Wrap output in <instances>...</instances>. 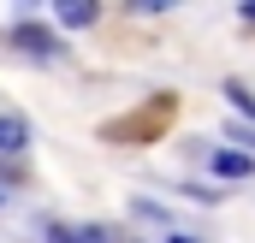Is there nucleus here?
Segmentation results:
<instances>
[{
    "mask_svg": "<svg viewBox=\"0 0 255 243\" xmlns=\"http://www.w3.org/2000/svg\"><path fill=\"white\" fill-rule=\"evenodd\" d=\"M12 42H18L24 54H42V60H54V54H60V36H54V30H42V24H18V30H12Z\"/></svg>",
    "mask_w": 255,
    "mask_h": 243,
    "instance_id": "obj_1",
    "label": "nucleus"
},
{
    "mask_svg": "<svg viewBox=\"0 0 255 243\" xmlns=\"http://www.w3.org/2000/svg\"><path fill=\"white\" fill-rule=\"evenodd\" d=\"M54 18H60L65 30H83V24H95V0H60Z\"/></svg>",
    "mask_w": 255,
    "mask_h": 243,
    "instance_id": "obj_2",
    "label": "nucleus"
},
{
    "mask_svg": "<svg viewBox=\"0 0 255 243\" xmlns=\"http://www.w3.org/2000/svg\"><path fill=\"white\" fill-rule=\"evenodd\" d=\"M30 142V124L18 119V113H0V154H18Z\"/></svg>",
    "mask_w": 255,
    "mask_h": 243,
    "instance_id": "obj_3",
    "label": "nucleus"
},
{
    "mask_svg": "<svg viewBox=\"0 0 255 243\" xmlns=\"http://www.w3.org/2000/svg\"><path fill=\"white\" fill-rule=\"evenodd\" d=\"M48 243H107V232L101 226H77V232L71 226H48Z\"/></svg>",
    "mask_w": 255,
    "mask_h": 243,
    "instance_id": "obj_4",
    "label": "nucleus"
},
{
    "mask_svg": "<svg viewBox=\"0 0 255 243\" xmlns=\"http://www.w3.org/2000/svg\"><path fill=\"white\" fill-rule=\"evenodd\" d=\"M250 154H238V148H220V154H214V172H226V178H250Z\"/></svg>",
    "mask_w": 255,
    "mask_h": 243,
    "instance_id": "obj_5",
    "label": "nucleus"
},
{
    "mask_svg": "<svg viewBox=\"0 0 255 243\" xmlns=\"http://www.w3.org/2000/svg\"><path fill=\"white\" fill-rule=\"evenodd\" d=\"M244 24H255V6H244Z\"/></svg>",
    "mask_w": 255,
    "mask_h": 243,
    "instance_id": "obj_6",
    "label": "nucleus"
},
{
    "mask_svg": "<svg viewBox=\"0 0 255 243\" xmlns=\"http://www.w3.org/2000/svg\"><path fill=\"white\" fill-rule=\"evenodd\" d=\"M172 243H196V238H184V232H178V238H172Z\"/></svg>",
    "mask_w": 255,
    "mask_h": 243,
    "instance_id": "obj_7",
    "label": "nucleus"
},
{
    "mask_svg": "<svg viewBox=\"0 0 255 243\" xmlns=\"http://www.w3.org/2000/svg\"><path fill=\"white\" fill-rule=\"evenodd\" d=\"M244 142H255V130H250V136H244Z\"/></svg>",
    "mask_w": 255,
    "mask_h": 243,
    "instance_id": "obj_8",
    "label": "nucleus"
},
{
    "mask_svg": "<svg viewBox=\"0 0 255 243\" xmlns=\"http://www.w3.org/2000/svg\"><path fill=\"white\" fill-rule=\"evenodd\" d=\"M0 202H6V190H0Z\"/></svg>",
    "mask_w": 255,
    "mask_h": 243,
    "instance_id": "obj_9",
    "label": "nucleus"
}]
</instances>
